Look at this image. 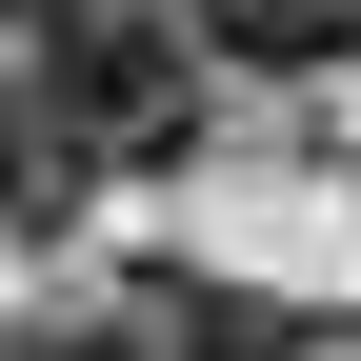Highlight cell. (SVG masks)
<instances>
[{"mask_svg":"<svg viewBox=\"0 0 361 361\" xmlns=\"http://www.w3.org/2000/svg\"><path fill=\"white\" fill-rule=\"evenodd\" d=\"M20 80H40L101 161H201V40H180L161 0H61Z\"/></svg>","mask_w":361,"mask_h":361,"instance_id":"obj_1","label":"cell"},{"mask_svg":"<svg viewBox=\"0 0 361 361\" xmlns=\"http://www.w3.org/2000/svg\"><path fill=\"white\" fill-rule=\"evenodd\" d=\"M80 201H101V141H80L40 80H0V241H61Z\"/></svg>","mask_w":361,"mask_h":361,"instance_id":"obj_2","label":"cell"},{"mask_svg":"<svg viewBox=\"0 0 361 361\" xmlns=\"http://www.w3.org/2000/svg\"><path fill=\"white\" fill-rule=\"evenodd\" d=\"M121 322H141V361H301V322L241 301V281H141Z\"/></svg>","mask_w":361,"mask_h":361,"instance_id":"obj_3","label":"cell"},{"mask_svg":"<svg viewBox=\"0 0 361 361\" xmlns=\"http://www.w3.org/2000/svg\"><path fill=\"white\" fill-rule=\"evenodd\" d=\"M180 40H201V61H281V80H322L341 40H361V0H180Z\"/></svg>","mask_w":361,"mask_h":361,"instance_id":"obj_4","label":"cell"},{"mask_svg":"<svg viewBox=\"0 0 361 361\" xmlns=\"http://www.w3.org/2000/svg\"><path fill=\"white\" fill-rule=\"evenodd\" d=\"M0 361H141V322H121V301H101V322H20Z\"/></svg>","mask_w":361,"mask_h":361,"instance_id":"obj_5","label":"cell"},{"mask_svg":"<svg viewBox=\"0 0 361 361\" xmlns=\"http://www.w3.org/2000/svg\"><path fill=\"white\" fill-rule=\"evenodd\" d=\"M20 20H61V0H20Z\"/></svg>","mask_w":361,"mask_h":361,"instance_id":"obj_6","label":"cell"}]
</instances>
